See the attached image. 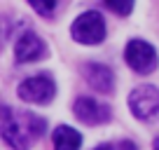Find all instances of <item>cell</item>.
I'll return each instance as SVG.
<instances>
[{"label": "cell", "instance_id": "8992f818", "mask_svg": "<svg viewBox=\"0 0 159 150\" xmlns=\"http://www.w3.org/2000/svg\"><path fill=\"white\" fill-rule=\"evenodd\" d=\"M75 117L84 124H103V122L110 120V108L101 101L91 99V96H80L75 101Z\"/></svg>", "mask_w": 159, "mask_h": 150}, {"label": "cell", "instance_id": "5b68a950", "mask_svg": "<svg viewBox=\"0 0 159 150\" xmlns=\"http://www.w3.org/2000/svg\"><path fill=\"white\" fill-rule=\"evenodd\" d=\"M54 94H56V85L49 75H33V77H26L19 85V96L26 103L45 105L54 99Z\"/></svg>", "mask_w": 159, "mask_h": 150}, {"label": "cell", "instance_id": "3957f363", "mask_svg": "<svg viewBox=\"0 0 159 150\" xmlns=\"http://www.w3.org/2000/svg\"><path fill=\"white\" fill-rule=\"evenodd\" d=\"M124 59L136 73L140 75H150L152 70H157L159 66V56L154 52V47L145 40H131L124 49Z\"/></svg>", "mask_w": 159, "mask_h": 150}, {"label": "cell", "instance_id": "4fadbf2b", "mask_svg": "<svg viewBox=\"0 0 159 150\" xmlns=\"http://www.w3.org/2000/svg\"><path fill=\"white\" fill-rule=\"evenodd\" d=\"M94 150H112V145H96Z\"/></svg>", "mask_w": 159, "mask_h": 150}, {"label": "cell", "instance_id": "52a82bcc", "mask_svg": "<svg viewBox=\"0 0 159 150\" xmlns=\"http://www.w3.org/2000/svg\"><path fill=\"white\" fill-rule=\"evenodd\" d=\"M45 54H47V47H45V42H42V38L35 35V33H30V30L21 35L19 40H16V45H14V56H16L19 63L38 61Z\"/></svg>", "mask_w": 159, "mask_h": 150}, {"label": "cell", "instance_id": "8fae6325", "mask_svg": "<svg viewBox=\"0 0 159 150\" xmlns=\"http://www.w3.org/2000/svg\"><path fill=\"white\" fill-rule=\"evenodd\" d=\"M28 2H30V7L42 16H49L52 12H54V7H56V0H28Z\"/></svg>", "mask_w": 159, "mask_h": 150}, {"label": "cell", "instance_id": "5bb4252c", "mask_svg": "<svg viewBox=\"0 0 159 150\" xmlns=\"http://www.w3.org/2000/svg\"><path fill=\"white\" fill-rule=\"evenodd\" d=\"M154 150H159V138H157V141H154Z\"/></svg>", "mask_w": 159, "mask_h": 150}, {"label": "cell", "instance_id": "30bf717a", "mask_svg": "<svg viewBox=\"0 0 159 150\" xmlns=\"http://www.w3.org/2000/svg\"><path fill=\"white\" fill-rule=\"evenodd\" d=\"M103 2H105L108 10H112L115 14H119V16L131 14V10H134V0H103Z\"/></svg>", "mask_w": 159, "mask_h": 150}, {"label": "cell", "instance_id": "277c9868", "mask_svg": "<svg viewBox=\"0 0 159 150\" xmlns=\"http://www.w3.org/2000/svg\"><path fill=\"white\" fill-rule=\"evenodd\" d=\"M129 108L138 120H154V117H159V89L152 85L136 87L129 94Z\"/></svg>", "mask_w": 159, "mask_h": 150}, {"label": "cell", "instance_id": "6da1fadb", "mask_svg": "<svg viewBox=\"0 0 159 150\" xmlns=\"http://www.w3.org/2000/svg\"><path fill=\"white\" fill-rule=\"evenodd\" d=\"M45 131V120L28 110L0 105V136L12 150H28Z\"/></svg>", "mask_w": 159, "mask_h": 150}, {"label": "cell", "instance_id": "7a4b0ae2", "mask_svg": "<svg viewBox=\"0 0 159 150\" xmlns=\"http://www.w3.org/2000/svg\"><path fill=\"white\" fill-rule=\"evenodd\" d=\"M70 33H73V38L77 42H82V45H98L105 38V21H103V16H101L98 12L89 10V12L80 14L77 19L73 21Z\"/></svg>", "mask_w": 159, "mask_h": 150}, {"label": "cell", "instance_id": "7c38bea8", "mask_svg": "<svg viewBox=\"0 0 159 150\" xmlns=\"http://www.w3.org/2000/svg\"><path fill=\"white\" fill-rule=\"evenodd\" d=\"M112 150H138V148H136V143H134V141H119V143L115 145Z\"/></svg>", "mask_w": 159, "mask_h": 150}, {"label": "cell", "instance_id": "9c48e42d", "mask_svg": "<svg viewBox=\"0 0 159 150\" xmlns=\"http://www.w3.org/2000/svg\"><path fill=\"white\" fill-rule=\"evenodd\" d=\"M52 141H54V150H80L82 134L75 131L73 127H56Z\"/></svg>", "mask_w": 159, "mask_h": 150}, {"label": "cell", "instance_id": "ba28073f", "mask_svg": "<svg viewBox=\"0 0 159 150\" xmlns=\"http://www.w3.org/2000/svg\"><path fill=\"white\" fill-rule=\"evenodd\" d=\"M84 77L91 85V89L101 91V94H110L115 89V75L103 63H87L84 66Z\"/></svg>", "mask_w": 159, "mask_h": 150}]
</instances>
